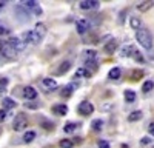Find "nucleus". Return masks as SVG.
<instances>
[{"label": "nucleus", "mask_w": 154, "mask_h": 148, "mask_svg": "<svg viewBox=\"0 0 154 148\" xmlns=\"http://www.w3.org/2000/svg\"><path fill=\"white\" fill-rule=\"evenodd\" d=\"M116 48H117V40H116V39H111L108 43H105L103 51H105L106 54H112V53L116 51Z\"/></svg>", "instance_id": "10"}, {"label": "nucleus", "mask_w": 154, "mask_h": 148, "mask_svg": "<svg viewBox=\"0 0 154 148\" xmlns=\"http://www.w3.org/2000/svg\"><path fill=\"white\" fill-rule=\"evenodd\" d=\"M6 83H8L6 79H0V85H6Z\"/></svg>", "instance_id": "37"}, {"label": "nucleus", "mask_w": 154, "mask_h": 148, "mask_svg": "<svg viewBox=\"0 0 154 148\" xmlns=\"http://www.w3.org/2000/svg\"><path fill=\"white\" fill-rule=\"evenodd\" d=\"M99 148H109V143L106 140H99Z\"/></svg>", "instance_id": "33"}, {"label": "nucleus", "mask_w": 154, "mask_h": 148, "mask_svg": "<svg viewBox=\"0 0 154 148\" xmlns=\"http://www.w3.org/2000/svg\"><path fill=\"white\" fill-rule=\"evenodd\" d=\"M8 42L11 43L12 48L16 49V53H20V51H23V49H25V42L20 39V37H12V39H9Z\"/></svg>", "instance_id": "7"}, {"label": "nucleus", "mask_w": 154, "mask_h": 148, "mask_svg": "<svg viewBox=\"0 0 154 148\" xmlns=\"http://www.w3.org/2000/svg\"><path fill=\"white\" fill-rule=\"evenodd\" d=\"M69 68H71V62H69V60H65V62H62L60 66L54 71V74H57V76H60V74H65Z\"/></svg>", "instance_id": "11"}, {"label": "nucleus", "mask_w": 154, "mask_h": 148, "mask_svg": "<svg viewBox=\"0 0 154 148\" xmlns=\"http://www.w3.org/2000/svg\"><path fill=\"white\" fill-rule=\"evenodd\" d=\"M125 100H126L128 103H133V102L136 100V93L131 91V90H126V91H125Z\"/></svg>", "instance_id": "19"}, {"label": "nucleus", "mask_w": 154, "mask_h": 148, "mask_svg": "<svg viewBox=\"0 0 154 148\" xmlns=\"http://www.w3.org/2000/svg\"><path fill=\"white\" fill-rule=\"evenodd\" d=\"M77 111H79L82 116H89V114H93V111H94V105L91 102H88V100H83V102L79 103Z\"/></svg>", "instance_id": "5"}, {"label": "nucleus", "mask_w": 154, "mask_h": 148, "mask_svg": "<svg viewBox=\"0 0 154 148\" xmlns=\"http://www.w3.org/2000/svg\"><path fill=\"white\" fill-rule=\"evenodd\" d=\"M133 53H134V48H133L131 45H125V46L122 48V56H123V57H131Z\"/></svg>", "instance_id": "18"}, {"label": "nucleus", "mask_w": 154, "mask_h": 148, "mask_svg": "<svg viewBox=\"0 0 154 148\" xmlns=\"http://www.w3.org/2000/svg\"><path fill=\"white\" fill-rule=\"evenodd\" d=\"M136 39L139 42V45H142L145 49H151L152 48V35L148 29L140 28L136 31Z\"/></svg>", "instance_id": "2"}, {"label": "nucleus", "mask_w": 154, "mask_h": 148, "mask_svg": "<svg viewBox=\"0 0 154 148\" xmlns=\"http://www.w3.org/2000/svg\"><path fill=\"white\" fill-rule=\"evenodd\" d=\"M23 96L28 99V100H34V99L37 97V91L32 88V86H26V88L23 90Z\"/></svg>", "instance_id": "12"}, {"label": "nucleus", "mask_w": 154, "mask_h": 148, "mask_svg": "<svg viewBox=\"0 0 154 148\" xmlns=\"http://www.w3.org/2000/svg\"><path fill=\"white\" fill-rule=\"evenodd\" d=\"M149 142H151L149 137H143V139H142V143H149Z\"/></svg>", "instance_id": "36"}, {"label": "nucleus", "mask_w": 154, "mask_h": 148, "mask_svg": "<svg viewBox=\"0 0 154 148\" xmlns=\"http://www.w3.org/2000/svg\"><path fill=\"white\" fill-rule=\"evenodd\" d=\"M26 127H28V119H26V116H25L23 113L17 114V116L14 117V122H12V128H14L16 131H22V130H25Z\"/></svg>", "instance_id": "4"}, {"label": "nucleus", "mask_w": 154, "mask_h": 148, "mask_svg": "<svg viewBox=\"0 0 154 148\" xmlns=\"http://www.w3.org/2000/svg\"><path fill=\"white\" fill-rule=\"evenodd\" d=\"M59 145H60V148H72V145H74V143H72L69 139H62Z\"/></svg>", "instance_id": "27"}, {"label": "nucleus", "mask_w": 154, "mask_h": 148, "mask_svg": "<svg viewBox=\"0 0 154 148\" xmlns=\"http://www.w3.org/2000/svg\"><path fill=\"white\" fill-rule=\"evenodd\" d=\"M91 127L94 131H100L102 128H103V122H102V119H94L93 123H91Z\"/></svg>", "instance_id": "23"}, {"label": "nucleus", "mask_w": 154, "mask_h": 148, "mask_svg": "<svg viewBox=\"0 0 154 148\" xmlns=\"http://www.w3.org/2000/svg\"><path fill=\"white\" fill-rule=\"evenodd\" d=\"M130 25H131V28L139 29V28H140V25H142V22H140V19H139V17L131 16V19H130Z\"/></svg>", "instance_id": "21"}, {"label": "nucleus", "mask_w": 154, "mask_h": 148, "mask_svg": "<svg viewBox=\"0 0 154 148\" xmlns=\"http://www.w3.org/2000/svg\"><path fill=\"white\" fill-rule=\"evenodd\" d=\"M53 111H54L56 114H59V116H65L68 113V106L66 105H54L53 106Z\"/></svg>", "instance_id": "14"}, {"label": "nucleus", "mask_w": 154, "mask_h": 148, "mask_svg": "<svg viewBox=\"0 0 154 148\" xmlns=\"http://www.w3.org/2000/svg\"><path fill=\"white\" fill-rule=\"evenodd\" d=\"M2 105H3V109H12L16 106V102L12 100L11 97H3V100H2Z\"/></svg>", "instance_id": "16"}, {"label": "nucleus", "mask_w": 154, "mask_h": 148, "mask_svg": "<svg viewBox=\"0 0 154 148\" xmlns=\"http://www.w3.org/2000/svg\"><path fill=\"white\" fill-rule=\"evenodd\" d=\"M6 119V111L5 109H0V122H3Z\"/></svg>", "instance_id": "34"}, {"label": "nucleus", "mask_w": 154, "mask_h": 148, "mask_svg": "<svg viewBox=\"0 0 154 148\" xmlns=\"http://www.w3.org/2000/svg\"><path fill=\"white\" fill-rule=\"evenodd\" d=\"M34 139H35V133L34 131H26V133H25V136H23V142L25 143H29Z\"/></svg>", "instance_id": "22"}, {"label": "nucleus", "mask_w": 154, "mask_h": 148, "mask_svg": "<svg viewBox=\"0 0 154 148\" xmlns=\"http://www.w3.org/2000/svg\"><path fill=\"white\" fill-rule=\"evenodd\" d=\"M22 6L23 8H31V9H34L35 6H37V2H34V0H25V2H22Z\"/></svg>", "instance_id": "25"}, {"label": "nucleus", "mask_w": 154, "mask_h": 148, "mask_svg": "<svg viewBox=\"0 0 154 148\" xmlns=\"http://www.w3.org/2000/svg\"><path fill=\"white\" fill-rule=\"evenodd\" d=\"M142 76H143V71H142V69H136V71L133 72V80H139Z\"/></svg>", "instance_id": "30"}, {"label": "nucleus", "mask_w": 154, "mask_h": 148, "mask_svg": "<svg viewBox=\"0 0 154 148\" xmlns=\"http://www.w3.org/2000/svg\"><path fill=\"white\" fill-rule=\"evenodd\" d=\"M5 8V2H0V11H2Z\"/></svg>", "instance_id": "38"}, {"label": "nucleus", "mask_w": 154, "mask_h": 148, "mask_svg": "<svg viewBox=\"0 0 154 148\" xmlns=\"http://www.w3.org/2000/svg\"><path fill=\"white\" fill-rule=\"evenodd\" d=\"M88 74H89V72H88L85 68H79V69L75 71V77H86Z\"/></svg>", "instance_id": "29"}, {"label": "nucleus", "mask_w": 154, "mask_h": 148, "mask_svg": "<svg viewBox=\"0 0 154 148\" xmlns=\"http://www.w3.org/2000/svg\"><path fill=\"white\" fill-rule=\"evenodd\" d=\"M43 85L46 86V88H49V90L57 88V82H56L54 79H51V77H45V79H43Z\"/></svg>", "instance_id": "17"}, {"label": "nucleus", "mask_w": 154, "mask_h": 148, "mask_svg": "<svg viewBox=\"0 0 154 148\" xmlns=\"http://www.w3.org/2000/svg\"><path fill=\"white\" fill-rule=\"evenodd\" d=\"M16 12H17V14H20L19 16V20L20 22H28L29 20V12H28V9H25L23 6H17L16 8Z\"/></svg>", "instance_id": "9"}, {"label": "nucleus", "mask_w": 154, "mask_h": 148, "mask_svg": "<svg viewBox=\"0 0 154 148\" xmlns=\"http://www.w3.org/2000/svg\"><path fill=\"white\" fill-rule=\"evenodd\" d=\"M133 57H134L137 62H143V57H142V54H140V53H137L136 49H134V53H133Z\"/></svg>", "instance_id": "31"}, {"label": "nucleus", "mask_w": 154, "mask_h": 148, "mask_svg": "<svg viewBox=\"0 0 154 148\" xmlns=\"http://www.w3.org/2000/svg\"><path fill=\"white\" fill-rule=\"evenodd\" d=\"M0 54L5 56L6 59H14V57L17 56L16 49L11 46V43H9L8 40H5V42H0Z\"/></svg>", "instance_id": "3"}, {"label": "nucleus", "mask_w": 154, "mask_h": 148, "mask_svg": "<svg viewBox=\"0 0 154 148\" xmlns=\"http://www.w3.org/2000/svg\"><path fill=\"white\" fill-rule=\"evenodd\" d=\"M72 86H74V85H68V86H65V88H63V91H62V96L69 97L71 93H72Z\"/></svg>", "instance_id": "28"}, {"label": "nucleus", "mask_w": 154, "mask_h": 148, "mask_svg": "<svg viewBox=\"0 0 154 148\" xmlns=\"http://www.w3.org/2000/svg\"><path fill=\"white\" fill-rule=\"evenodd\" d=\"M152 6H154V2H149V0H146V2H142V3H139V5H137V9H139L140 12H145V11L151 9Z\"/></svg>", "instance_id": "15"}, {"label": "nucleus", "mask_w": 154, "mask_h": 148, "mask_svg": "<svg viewBox=\"0 0 154 148\" xmlns=\"http://www.w3.org/2000/svg\"><path fill=\"white\" fill-rule=\"evenodd\" d=\"M142 111H133V113L130 114V116H128V120H130V122H136V120H140V119H142Z\"/></svg>", "instance_id": "20"}, {"label": "nucleus", "mask_w": 154, "mask_h": 148, "mask_svg": "<svg viewBox=\"0 0 154 148\" xmlns=\"http://www.w3.org/2000/svg\"><path fill=\"white\" fill-rule=\"evenodd\" d=\"M46 34V26H45V23H37L35 25V28L32 31H28V32H23V42L25 45L26 43H32V45H37L38 42H40L43 37Z\"/></svg>", "instance_id": "1"}, {"label": "nucleus", "mask_w": 154, "mask_h": 148, "mask_svg": "<svg viewBox=\"0 0 154 148\" xmlns=\"http://www.w3.org/2000/svg\"><path fill=\"white\" fill-rule=\"evenodd\" d=\"M120 76H122V71H120V68H112L109 72H108V77L111 79V80H119L120 79Z\"/></svg>", "instance_id": "13"}, {"label": "nucleus", "mask_w": 154, "mask_h": 148, "mask_svg": "<svg viewBox=\"0 0 154 148\" xmlns=\"http://www.w3.org/2000/svg\"><path fill=\"white\" fill-rule=\"evenodd\" d=\"M3 34H8V28L3 23H0V35H3Z\"/></svg>", "instance_id": "32"}, {"label": "nucleus", "mask_w": 154, "mask_h": 148, "mask_svg": "<svg viewBox=\"0 0 154 148\" xmlns=\"http://www.w3.org/2000/svg\"><path fill=\"white\" fill-rule=\"evenodd\" d=\"M148 131H149L151 136H154V122H151L149 125H148Z\"/></svg>", "instance_id": "35"}, {"label": "nucleus", "mask_w": 154, "mask_h": 148, "mask_svg": "<svg viewBox=\"0 0 154 148\" xmlns=\"http://www.w3.org/2000/svg\"><path fill=\"white\" fill-rule=\"evenodd\" d=\"M152 86H154V82H152V80H146V82L143 83V86H142V91H143V93H149V91L152 90Z\"/></svg>", "instance_id": "24"}, {"label": "nucleus", "mask_w": 154, "mask_h": 148, "mask_svg": "<svg viewBox=\"0 0 154 148\" xmlns=\"http://www.w3.org/2000/svg\"><path fill=\"white\" fill-rule=\"evenodd\" d=\"M79 6L82 9H97L100 6V2L99 0H82L79 3Z\"/></svg>", "instance_id": "6"}, {"label": "nucleus", "mask_w": 154, "mask_h": 148, "mask_svg": "<svg viewBox=\"0 0 154 148\" xmlns=\"http://www.w3.org/2000/svg\"><path fill=\"white\" fill-rule=\"evenodd\" d=\"M75 128H77V123L69 122V123H66V125L63 127V131L65 133H72V131H75Z\"/></svg>", "instance_id": "26"}, {"label": "nucleus", "mask_w": 154, "mask_h": 148, "mask_svg": "<svg viewBox=\"0 0 154 148\" xmlns=\"http://www.w3.org/2000/svg\"><path fill=\"white\" fill-rule=\"evenodd\" d=\"M88 28H89V22H88V20H85V19L77 20L75 29H77V32H79V34H85V32L88 31Z\"/></svg>", "instance_id": "8"}]
</instances>
